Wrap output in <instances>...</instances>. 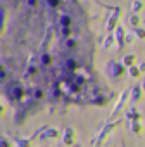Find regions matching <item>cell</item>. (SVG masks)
Returning <instances> with one entry per match:
<instances>
[{
  "mask_svg": "<svg viewBox=\"0 0 145 147\" xmlns=\"http://www.w3.org/2000/svg\"><path fill=\"white\" fill-rule=\"evenodd\" d=\"M93 35L81 0H0V85L26 111L52 102H99Z\"/></svg>",
  "mask_w": 145,
  "mask_h": 147,
  "instance_id": "1",
  "label": "cell"
}]
</instances>
